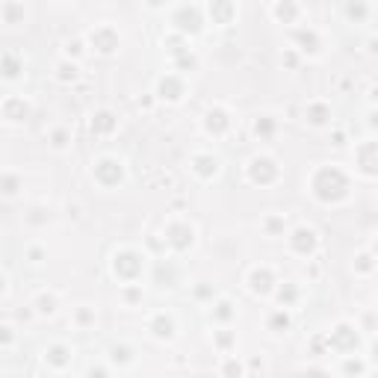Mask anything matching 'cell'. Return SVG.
<instances>
[{"label": "cell", "mask_w": 378, "mask_h": 378, "mask_svg": "<svg viewBox=\"0 0 378 378\" xmlns=\"http://www.w3.org/2000/svg\"><path fill=\"white\" fill-rule=\"evenodd\" d=\"M35 313L39 316H53L56 313V295L53 292H42L35 298Z\"/></svg>", "instance_id": "obj_5"}, {"label": "cell", "mask_w": 378, "mask_h": 378, "mask_svg": "<svg viewBox=\"0 0 378 378\" xmlns=\"http://www.w3.org/2000/svg\"><path fill=\"white\" fill-rule=\"evenodd\" d=\"M109 358H112V361H116V363H119V361H121V363H130V361H133V355H130V349H124V346H121V349L116 346V349H112V355H109Z\"/></svg>", "instance_id": "obj_7"}, {"label": "cell", "mask_w": 378, "mask_h": 378, "mask_svg": "<svg viewBox=\"0 0 378 378\" xmlns=\"http://www.w3.org/2000/svg\"><path fill=\"white\" fill-rule=\"evenodd\" d=\"M151 331H154V337H160V340H172L174 337V319L166 316V313H157L151 319Z\"/></svg>", "instance_id": "obj_3"}, {"label": "cell", "mask_w": 378, "mask_h": 378, "mask_svg": "<svg viewBox=\"0 0 378 378\" xmlns=\"http://www.w3.org/2000/svg\"><path fill=\"white\" fill-rule=\"evenodd\" d=\"M148 3H151V6H160V3H163V0H148Z\"/></svg>", "instance_id": "obj_10"}, {"label": "cell", "mask_w": 378, "mask_h": 378, "mask_svg": "<svg viewBox=\"0 0 378 378\" xmlns=\"http://www.w3.org/2000/svg\"><path fill=\"white\" fill-rule=\"evenodd\" d=\"M372 53H378V39H372Z\"/></svg>", "instance_id": "obj_9"}, {"label": "cell", "mask_w": 378, "mask_h": 378, "mask_svg": "<svg viewBox=\"0 0 378 378\" xmlns=\"http://www.w3.org/2000/svg\"><path fill=\"white\" fill-rule=\"evenodd\" d=\"M51 139H53V148H59V151H62V148L68 145V133H65V130H56V133H53Z\"/></svg>", "instance_id": "obj_8"}, {"label": "cell", "mask_w": 378, "mask_h": 378, "mask_svg": "<svg viewBox=\"0 0 378 378\" xmlns=\"http://www.w3.org/2000/svg\"><path fill=\"white\" fill-rule=\"evenodd\" d=\"M272 272L269 269H254V275H251V290L254 292H260V295H266L269 290H272Z\"/></svg>", "instance_id": "obj_4"}, {"label": "cell", "mask_w": 378, "mask_h": 378, "mask_svg": "<svg viewBox=\"0 0 378 378\" xmlns=\"http://www.w3.org/2000/svg\"><path fill=\"white\" fill-rule=\"evenodd\" d=\"M266 172H278V166H275V160H269V157H254L251 160V166H248V177L254 180V183H266Z\"/></svg>", "instance_id": "obj_2"}, {"label": "cell", "mask_w": 378, "mask_h": 378, "mask_svg": "<svg viewBox=\"0 0 378 378\" xmlns=\"http://www.w3.org/2000/svg\"><path fill=\"white\" fill-rule=\"evenodd\" d=\"M92 48H98L101 53H112L119 48V33L112 27H101L98 33H92Z\"/></svg>", "instance_id": "obj_1"}, {"label": "cell", "mask_w": 378, "mask_h": 378, "mask_svg": "<svg viewBox=\"0 0 378 378\" xmlns=\"http://www.w3.org/2000/svg\"><path fill=\"white\" fill-rule=\"evenodd\" d=\"M45 361H51V363H68L71 361V352H68V346H51L48 352H45Z\"/></svg>", "instance_id": "obj_6"}]
</instances>
